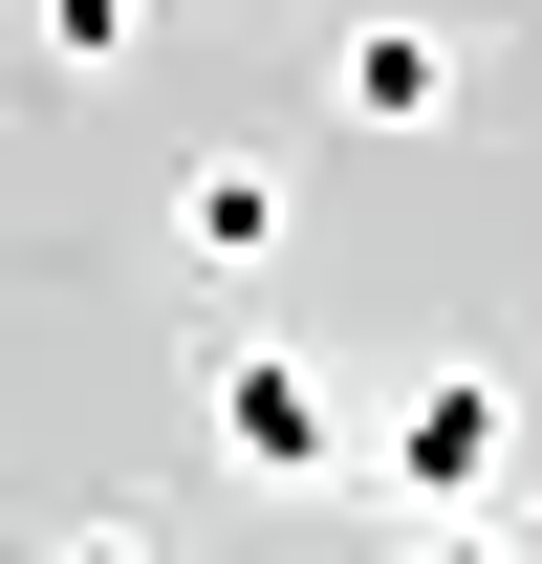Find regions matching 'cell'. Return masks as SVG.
Returning a JSON list of instances; mask_svg holds the SVG:
<instances>
[{"label": "cell", "instance_id": "cell-4", "mask_svg": "<svg viewBox=\"0 0 542 564\" xmlns=\"http://www.w3.org/2000/svg\"><path fill=\"white\" fill-rule=\"evenodd\" d=\"M282 239H304V196H282L261 152H196V174H174V261H196V282H261Z\"/></svg>", "mask_w": 542, "mask_h": 564}, {"label": "cell", "instance_id": "cell-5", "mask_svg": "<svg viewBox=\"0 0 542 564\" xmlns=\"http://www.w3.org/2000/svg\"><path fill=\"white\" fill-rule=\"evenodd\" d=\"M131 44H152V0H44V66H66V87H87V66H131Z\"/></svg>", "mask_w": 542, "mask_h": 564}, {"label": "cell", "instance_id": "cell-3", "mask_svg": "<svg viewBox=\"0 0 542 564\" xmlns=\"http://www.w3.org/2000/svg\"><path fill=\"white\" fill-rule=\"evenodd\" d=\"M369 478H391L412 521H456V499L499 478V369H477V348H434V369L391 391V434H369Z\"/></svg>", "mask_w": 542, "mask_h": 564}, {"label": "cell", "instance_id": "cell-1", "mask_svg": "<svg viewBox=\"0 0 542 564\" xmlns=\"http://www.w3.org/2000/svg\"><path fill=\"white\" fill-rule=\"evenodd\" d=\"M326 109L347 131H456L477 109V0H369V22L326 44Z\"/></svg>", "mask_w": 542, "mask_h": 564}, {"label": "cell", "instance_id": "cell-2", "mask_svg": "<svg viewBox=\"0 0 542 564\" xmlns=\"http://www.w3.org/2000/svg\"><path fill=\"white\" fill-rule=\"evenodd\" d=\"M196 413H217V456H239V478H326V456H347L326 369H304V348H261V326H239V348H196Z\"/></svg>", "mask_w": 542, "mask_h": 564}, {"label": "cell", "instance_id": "cell-6", "mask_svg": "<svg viewBox=\"0 0 542 564\" xmlns=\"http://www.w3.org/2000/svg\"><path fill=\"white\" fill-rule=\"evenodd\" d=\"M44 564H174V521H66Z\"/></svg>", "mask_w": 542, "mask_h": 564}]
</instances>
